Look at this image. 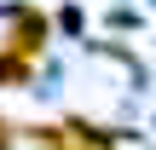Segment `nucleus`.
<instances>
[{"label": "nucleus", "instance_id": "f257e3e1", "mask_svg": "<svg viewBox=\"0 0 156 150\" xmlns=\"http://www.w3.org/2000/svg\"><path fill=\"white\" fill-rule=\"evenodd\" d=\"M46 40H52V17L41 6H12V17H6V52H17V58L35 64L46 52Z\"/></svg>", "mask_w": 156, "mask_h": 150}, {"label": "nucleus", "instance_id": "f03ea898", "mask_svg": "<svg viewBox=\"0 0 156 150\" xmlns=\"http://www.w3.org/2000/svg\"><path fill=\"white\" fill-rule=\"evenodd\" d=\"M64 145H69V150H116V133H110V127H98V121L69 116V121H64Z\"/></svg>", "mask_w": 156, "mask_h": 150}, {"label": "nucleus", "instance_id": "7ed1b4c3", "mask_svg": "<svg viewBox=\"0 0 156 150\" xmlns=\"http://www.w3.org/2000/svg\"><path fill=\"white\" fill-rule=\"evenodd\" d=\"M29 81H35V64L0 46V87H29Z\"/></svg>", "mask_w": 156, "mask_h": 150}, {"label": "nucleus", "instance_id": "20e7f679", "mask_svg": "<svg viewBox=\"0 0 156 150\" xmlns=\"http://www.w3.org/2000/svg\"><path fill=\"white\" fill-rule=\"evenodd\" d=\"M12 145H17V127H12V121L0 116V150H12Z\"/></svg>", "mask_w": 156, "mask_h": 150}]
</instances>
